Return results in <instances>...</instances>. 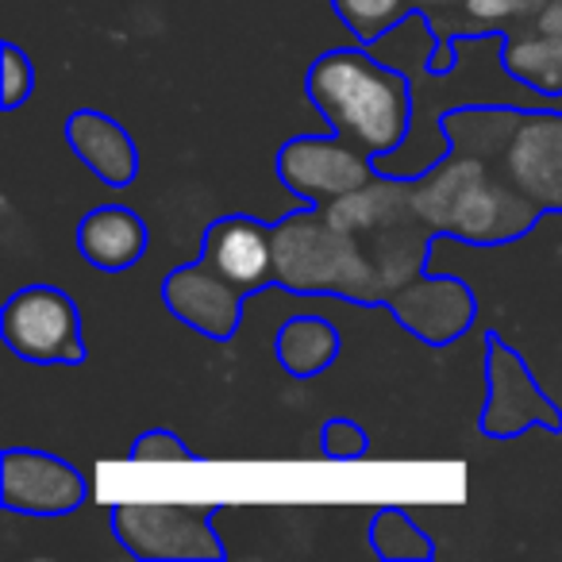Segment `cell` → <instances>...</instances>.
<instances>
[{
	"label": "cell",
	"instance_id": "obj_1",
	"mask_svg": "<svg viewBox=\"0 0 562 562\" xmlns=\"http://www.w3.org/2000/svg\"><path fill=\"white\" fill-rule=\"evenodd\" d=\"M413 181V209L431 235H451L470 247H501L539 224L543 209L508 181L497 155L451 147Z\"/></svg>",
	"mask_w": 562,
	"mask_h": 562
},
{
	"label": "cell",
	"instance_id": "obj_2",
	"mask_svg": "<svg viewBox=\"0 0 562 562\" xmlns=\"http://www.w3.org/2000/svg\"><path fill=\"white\" fill-rule=\"evenodd\" d=\"M305 93L336 135L351 139L370 158H385L408 139L413 86L397 66L370 47L324 50L305 74Z\"/></svg>",
	"mask_w": 562,
	"mask_h": 562
},
{
	"label": "cell",
	"instance_id": "obj_3",
	"mask_svg": "<svg viewBox=\"0 0 562 562\" xmlns=\"http://www.w3.org/2000/svg\"><path fill=\"white\" fill-rule=\"evenodd\" d=\"M278 285L290 293L344 297L355 305H385L382 273L347 227H339L321 204L290 212L273 224Z\"/></svg>",
	"mask_w": 562,
	"mask_h": 562
},
{
	"label": "cell",
	"instance_id": "obj_4",
	"mask_svg": "<svg viewBox=\"0 0 562 562\" xmlns=\"http://www.w3.org/2000/svg\"><path fill=\"white\" fill-rule=\"evenodd\" d=\"M328 216L339 227H347L359 239V247L367 250L374 270L382 273L385 301L405 281L424 273L436 235L420 220V212L413 209V181L408 178L378 173L367 189L328 204Z\"/></svg>",
	"mask_w": 562,
	"mask_h": 562
},
{
	"label": "cell",
	"instance_id": "obj_5",
	"mask_svg": "<svg viewBox=\"0 0 562 562\" xmlns=\"http://www.w3.org/2000/svg\"><path fill=\"white\" fill-rule=\"evenodd\" d=\"M216 513L220 505L124 501L112 508V536L143 562H220L227 551L212 528Z\"/></svg>",
	"mask_w": 562,
	"mask_h": 562
},
{
	"label": "cell",
	"instance_id": "obj_6",
	"mask_svg": "<svg viewBox=\"0 0 562 562\" xmlns=\"http://www.w3.org/2000/svg\"><path fill=\"white\" fill-rule=\"evenodd\" d=\"M0 336L16 359L35 367H81L86 336L70 293L55 285H24L0 308Z\"/></svg>",
	"mask_w": 562,
	"mask_h": 562
},
{
	"label": "cell",
	"instance_id": "obj_7",
	"mask_svg": "<svg viewBox=\"0 0 562 562\" xmlns=\"http://www.w3.org/2000/svg\"><path fill=\"white\" fill-rule=\"evenodd\" d=\"M273 170L293 196H301L305 204H321V209L359 193L378 178L374 158L336 132L285 139L273 158Z\"/></svg>",
	"mask_w": 562,
	"mask_h": 562
},
{
	"label": "cell",
	"instance_id": "obj_8",
	"mask_svg": "<svg viewBox=\"0 0 562 562\" xmlns=\"http://www.w3.org/2000/svg\"><path fill=\"white\" fill-rule=\"evenodd\" d=\"M485 405L477 416V428L490 439H516L528 428H547L559 436L562 408L539 390L531 367L497 336L485 331Z\"/></svg>",
	"mask_w": 562,
	"mask_h": 562
},
{
	"label": "cell",
	"instance_id": "obj_9",
	"mask_svg": "<svg viewBox=\"0 0 562 562\" xmlns=\"http://www.w3.org/2000/svg\"><path fill=\"white\" fill-rule=\"evenodd\" d=\"M89 482L70 459L35 447H4L0 505L20 516H70L86 505Z\"/></svg>",
	"mask_w": 562,
	"mask_h": 562
},
{
	"label": "cell",
	"instance_id": "obj_10",
	"mask_svg": "<svg viewBox=\"0 0 562 562\" xmlns=\"http://www.w3.org/2000/svg\"><path fill=\"white\" fill-rule=\"evenodd\" d=\"M385 308L393 321L428 347H447L467 336L477 321V297L454 273H416L390 293Z\"/></svg>",
	"mask_w": 562,
	"mask_h": 562
},
{
	"label": "cell",
	"instance_id": "obj_11",
	"mask_svg": "<svg viewBox=\"0 0 562 562\" xmlns=\"http://www.w3.org/2000/svg\"><path fill=\"white\" fill-rule=\"evenodd\" d=\"M243 301H247V293L235 290L227 278H220L204 258L189 266H173L162 278V305L170 308L173 321L193 328L196 336L216 339V344H227L239 331Z\"/></svg>",
	"mask_w": 562,
	"mask_h": 562
},
{
	"label": "cell",
	"instance_id": "obj_12",
	"mask_svg": "<svg viewBox=\"0 0 562 562\" xmlns=\"http://www.w3.org/2000/svg\"><path fill=\"white\" fill-rule=\"evenodd\" d=\"M508 181L543 212H562V112H524L520 127L501 155Z\"/></svg>",
	"mask_w": 562,
	"mask_h": 562
},
{
	"label": "cell",
	"instance_id": "obj_13",
	"mask_svg": "<svg viewBox=\"0 0 562 562\" xmlns=\"http://www.w3.org/2000/svg\"><path fill=\"white\" fill-rule=\"evenodd\" d=\"M220 278H227L247 297L278 285V262H273V224L247 212H232L209 224L201 239V255Z\"/></svg>",
	"mask_w": 562,
	"mask_h": 562
},
{
	"label": "cell",
	"instance_id": "obj_14",
	"mask_svg": "<svg viewBox=\"0 0 562 562\" xmlns=\"http://www.w3.org/2000/svg\"><path fill=\"white\" fill-rule=\"evenodd\" d=\"M66 147L78 155V162L104 181L109 189H127L139 178V147H135L132 132L109 112L78 109L66 116Z\"/></svg>",
	"mask_w": 562,
	"mask_h": 562
},
{
	"label": "cell",
	"instance_id": "obj_15",
	"mask_svg": "<svg viewBox=\"0 0 562 562\" xmlns=\"http://www.w3.org/2000/svg\"><path fill=\"white\" fill-rule=\"evenodd\" d=\"M150 232L127 204H101L78 224V255L104 273H124L147 255Z\"/></svg>",
	"mask_w": 562,
	"mask_h": 562
},
{
	"label": "cell",
	"instance_id": "obj_16",
	"mask_svg": "<svg viewBox=\"0 0 562 562\" xmlns=\"http://www.w3.org/2000/svg\"><path fill=\"white\" fill-rule=\"evenodd\" d=\"M501 66L508 70V78H516L543 101L562 97V35L516 27L501 35Z\"/></svg>",
	"mask_w": 562,
	"mask_h": 562
},
{
	"label": "cell",
	"instance_id": "obj_17",
	"mask_svg": "<svg viewBox=\"0 0 562 562\" xmlns=\"http://www.w3.org/2000/svg\"><path fill=\"white\" fill-rule=\"evenodd\" d=\"M339 347H344V336H339V328L331 321H324V316H290L273 336V359L290 378L308 382V378L324 374L339 359Z\"/></svg>",
	"mask_w": 562,
	"mask_h": 562
},
{
	"label": "cell",
	"instance_id": "obj_18",
	"mask_svg": "<svg viewBox=\"0 0 562 562\" xmlns=\"http://www.w3.org/2000/svg\"><path fill=\"white\" fill-rule=\"evenodd\" d=\"M370 551L385 562H428L436 559V539L397 505H385L370 516Z\"/></svg>",
	"mask_w": 562,
	"mask_h": 562
},
{
	"label": "cell",
	"instance_id": "obj_19",
	"mask_svg": "<svg viewBox=\"0 0 562 562\" xmlns=\"http://www.w3.org/2000/svg\"><path fill=\"white\" fill-rule=\"evenodd\" d=\"M331 12L351 32L355 43L374 47L385 32H393L413 12V4L408 0H331Z\"/></svg>",
	"mask_w": 562,
	"mask_h": 562
},
{
	"label": "cell",
	"instance_id": "obj_20",
	"mask_svg": "<svg viewBox=\"0 0 562 562\" xmlns=\"http://www.w3.org/2000/svg\"><path fill=\"white\" fill-rule=\"evenodd\" d=\"M547 9V0H467V35L474 32H516V27H531L536 16Z\"/></svg>",
	"mask_w": 562,
	"mask_h": 562
},
{
	"label": "cell",
	"instance_id": "obj_21",
	"mask_svg": "<svg viewBox=\"0 0 562 562\" xmlns=\"http://www.w3.org/2000/svg\"><path fill=\"white\" fill-rule=\"evenodd\" d=\"M0 89H4V112H16L27 97L35 93V66L32 55L16 47V43H4L0 47Z\"/></svg>",
	"mask_w": 562,
	"mask_h": 562
},
{
	"label": "cell",
	"instance_id": "obj_22",
	"mask_svg": "<svg viewBox=\"0 0 562 562\" xmlns=\"http://www.w3.org/2000/svg\"><path fill=\"white\" fill-rule=\"evenodd\" d=\"M321 451L328 454L331 462L362 459V454L370 451V431L362 428L359 420H351V416H331L321 428Z\"/></svg>",
	"mask_w": 562,
	"mask_h": 562
},
{
	"label": "cell",
	"instance_id": "obj_23",
	"mask_svg": "<svg viewBox=\"0 0 562 562\" xmlns=\"http://www.w3.org/2000/svg\"><path fill=\"white\" fill-rule=\"evenodd\" d=\"M127 459L132 462H196L201 454H196L181 436H173L170 428H147L135 436Z\"/></svg>",
	"mask_w": 562,
	"mask_h": 562
},
{
	"label": "cell",
	"instance_id": "obj_24",
	"mask_svg": "<svg viewBox=\"0 0 562 562\" xmlns=\"http://www.w3.org/2000/svg\"><path fill=\"white\" fill-rule=\"evenodd\" d=\"M531 27H539L547 35H562V0H547V9L539 12Z\"/></svg>",
	"mask_w": 562,
	"mask_h": 562
},
{
	"label": "cell",
	"instance_id": "obj_25",
	"mask_svg": "<svg viewBox=\"0 0 562 562\" xmlns=\"http://www.w3.org/2000/svg\"><path fill=\"white\" fill-rule=\"evenodd\" d=\"M416 12H424V16H431V12H451V9H462L467 0H408Z\"/></svg>",
	"mask_w": 562,
	"mask_h": 562
}]
</instances>
